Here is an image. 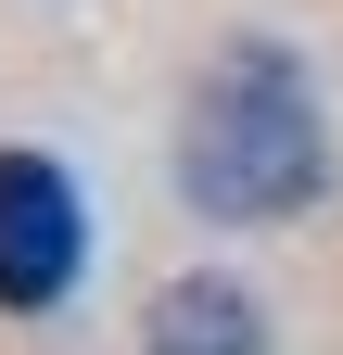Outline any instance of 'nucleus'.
<instances>
[{"label":"nucleus","mask_w":343,"mask_h":355,"mask_svg":"<svg viewBox=\"0 0 343 355\" xmlns=\"http://www.w3.org/2000/svg\"><path fill=\"white\" fill-rule=\"evenodd\" d=\"M318 178H331V127H318L306 64L280 38H229L191 76V102H178V191H191V216L280 229V216L318 203Z\"/></svg>","instance_id":"f257e3e1"},{"label":"nucleus","mask_w":343,"mask_h":355,"mask_svg":"<svg viewBox=\"0 0 343 355\" xmlns=\"http://www.w3.org/2000/svg\"><path fill=\"white\" fill-rule=\"evenodd\" d=\"M90 266V203L51 153H0V304L13 318H51Z\"/></svg>","instance_id":"f03ea898"},{"label":"nucleus","mask_w":343,"mask_h":355,"mask_svg":"<svg viewBox=\"0 0 343 355\" xmlns=\"http://www.w3.org/2000/svg\"><path fill=\"white\" fill-rule=\"evenodd\" d=\"M140 355H267V318H254V292H242V279L191 266V279H165V292H153Z\"/></svg>","instance_id":"7ed1b4c3"}]
</instances>
